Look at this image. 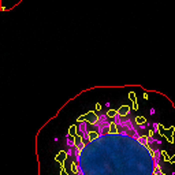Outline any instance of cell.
<instances>
[{
    "mask_svg": "<svg viewBox=\"0 0 175 175\" xmlns=\"http://www.w3.org/2000/svg\"><path fill=\"white\" fill-rule=\"evenodd\" d=\"M64 154L66 175H170L156 131L129 108L80 120L66 136Z\"/></svg>",
    "mask_w": 175,
    "mask_h": 175,
    "instance_id": "obj_1",
    "label": "cell"
}]
</instances>
